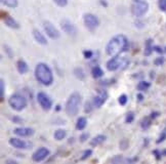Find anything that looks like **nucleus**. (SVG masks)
Listing matches in <instances>:
<instances>
[{"label": "nucleus", "instance_id": "f257e3e1", "mask_svg": "<svg viewBox=\"0 0 166 164\" xmlns=\"http://www.w3.org/2000/svg\"><path fill=\"white\" fill-rule=\"evenodd\" d=\"M127 49H128V39L126 38V36L122 35V34L113 37L109 41L107 46H106L107 54L110 56H119V54L126 51Z\"/></svg>", "mask_w": 166, "mask_h": 164}, {"label": "nucleus", "instance_id": "f03ea898", "mask_svg": "<svg viewBox=\"0 0 166 164\" xmlns=\"http://www.w3.org/2000/svg\"><path fill=\"white\" fill-rule=\"evenodd\" d=\"M35 77L41 84L48 86L54 82V75L50 68L44 63H39L35 68Z\"/></svg>", "mask_w": 166, "mask_h": 164}, {"label": "nucleus", "instance_id": "7ed1b4c3", "mask_svg": "<svg viewBox=\"0 0 166 164\" xmlns=\"http://www.w3.org/2000/svg\"><path fill=\"white\" fill-rule=\"evenodd\" d=\"M81 102V95L79 92H73L66 102V113L69 116H76L78 114Z\"/></svg>", "mask_w": 166, "mask_h": 164}, {"label": "nucleus", "instance_id": "20e7f679", "mask_svg": "<svg viewBox=\"0 0 166 164\" xmlns=\"http://www.w3.org/2000/svg\"><path fill=\"white\" fill-rule=\"evenodd\" d=\"M8 104L13 110L20 112V111L24 110L27 107L28 102H27V100H26V97L24 95H20V93H15V95H13L9 97Z\"/></svg>", "mask_w": 166, "mask_h": 164}, {"label": "nucleus", "instance_id": "39448f33", "mask_svg": "<svg viewBox=\"0 0 166 164\" xmlns=\"http://www.w3.org/2000/svg\"><path fill=\"white\" fill-rule=\"evenodd\" d=\"M129 61L125 58H120V56H112V59L109 60L107 63V69L109 71H116L118 69H124L126 66H128Z\"/></svg>", "mask_w": 166, "mask_h": 164}, {"label": "nucleus", "instance_id": "423d86ee", "mask_svg": "<svg viewBox=\"0 0 166 164\" xmlns=\"http://www.w3.org/2000/svg\"><path fill=\"white\" fill-rule=\"evenodd\" d=\"M149 9V3L145 0H138L136 1V3L131 7V13L136 17H142L148 11Z\"/></svg>", "mask_w": 166, "mask_h": 164}, {"label": "nucleus", "instance_id": "0eeeda50", "mask_svg": "<svg viewBox=\"0 0 166 164\" xmlns=\"http://www.w3.org/2000/svg\"><path fill=\"white\" fill-rule=\"evenodd\" d=\"M37 101H38L40 107L45 111H49L52 107V101L46 95L45 92L40 91L37 93Z\"/></svg>", "mask_w": 166, "mask_h": 164}, {"label": "nucleus", "instance_id": "6e6552de", "mask_svg": "<svg viewBox=\"0 0 166 164\" xmlns=\"http://www.w3.org/2000/svg\"><path fill=\"white\" fill-rule=\"evenodd\" d=\"M83 20H84L85 27L91 31L97 29L99 27V25H100V20L97 19V17H95L92 13H86V15H84Z\"/></svg>", "mask_w": 166, "mask_h": 164}, {"label": "nucleus", "instance_id": "1a4fd4ad", "mask_svg": "<svg viewBox=\"0 0 166 164\" xmlns=\"http://www.w3.org/2000/svg\"><path fill=\"white\" fill-rule=\"evenodd\" d=\"M43 29L46 32V34H47L51 39H59L60 36H61L59 30H58L50 22H48V20L43 22Z\"/></svg>", "mask_w": 166, "mask_h": 164}, {"label": "nucleus", "instance_id": "9d476101", "mask_svg": "<svg viewBox=\"0 0 166 164\" xmlns=\"http://www.w3.org/2000/svg\"><path fill=\"white\" fill-rule=\"evenodd\" d=\"M61 27L63 29L65 33H67L70 36H75L77 34V28L75 27V25L72 23L71 20L64 19V20L61 22Z\"/></svg>", "mask_w": 166, "mask_h": 164}, {"label": "nucleus", "instance_id": "9b49d317", "mask_svg": "<svg viewBox=\"0 0 166 164\" xmlns=\"http://www.w3.org/2000/svg\"><path fill=\"white\" fill-rule=\"evenodd\" d=\"M49 155V150L47 148H39L38 150H36L34 152L33 156H32V160L34 162H42L43 160H45Z\"/></svg>", "mask_w": 166, "mask_h": 164}, {"label": "nucleus", "instance_id": "f8f14e48", "mask_svg": "<svg viewBox=\"0 0 166 164\" xmlns=\"http://www.w3.org/2000/svg\"><path fill=\"white\" fill-rule=\"evenodd\" d=\"M107 99H108L107 91L102 90V91H100L99 95H95V97H93V106H95V108H101L106 102Z\"/></svg>", "mask_w": 166, "mask_h": 164}, {"label": "nucleus", "instance_id": "ddd939ff", "mask_svg": "<svg viewBox=\"0 0 166 164\" xmlns=\"http://www.w3.org/2000/svg\"><path fill=\"white\" fill-rule=\"evenodd\" d=\"M13 132H15V134L21 136V138H28V136L34 134V129L30 127H19L15 128Z\"/></svg>", "mask_w": 166, "mask_h": 164}, {"label": "nucleus", "instance_id": "4468645a", "mask_svg": "<svg viewBox=\"0 0 166 164\" xmlns=\"http://www.w3.org/2000/svg\"><path fill=\"white\" fill-rule=\"evenodd\" d=\"M9 145L13 146L15 149H20V150H25V149H28L29 145L28 143H26L24 140H21L18 138H13L9 140Z\"/></svg>", "mask_w": 166, "mask_h": 164}, {"label": "nucleus", "instance_id": "2eb2a0df", "mask_svg": "<svg viewBox=\"0 0 166 164\" xmlns=\"http://www.w3.org/2000/svg\"><path fill=\"white\" fill-rule=\"evenodd\" d=\"M33 36H34V38H35V40L37 41L39 44H42V45H46V44H47V40H46V38L44 37V35L41 33L40 31L37 30V29H34L33 30Z\"/></svg>", "mask_w": 166, "mask_h": 164}, {"label": "nucleus", "instance_id": "dca6fc26", "mask_svg": "<svg viewBox=\"0 0 166 164\" xmlns=\"http://www.w3.org/2000/svg\"><path fill=\"white\" fill-rule=\"evenodd\" d=\"M4 24L7 26V27H9V28H13V29H19L20 28V25L18 24V22L13 20V19L11 18V17H9V15L5 17Z\"/></svg>", "mask_w": 166, "mask_h": 164}, {"label": "nucleus", "instance_id": "f3484780", "mask_svg": "<svg viewBox=\"0 0 166 164\" xmlns=\"http://www.w3.org/2000/svg\"><path fill=\"white\" fill-rule=\"evenodd\" d=\"M105 141H106V136H104V134H99V136H97L95 138H93L91 141H90V146L97 147V146H99V145H101V144H103Z\"/></svg>", "mask_w": 166, "mask_h": 164}, {"label": "nucleus", "instance_id": "a211bd4d", "mask_svg": "<svg viewBox=\"0 0 166 164\" xmlns=\"http://www.w3.org/2000/svg\"><path fill=\"white\" fill-rule=\"evenodd\" d=\"M17 67H18V71L20 74H25V73H27V72L29 71L28 65H27V63H26L25 61H23V60H20V61L18 62Z\"/></svg>", "mask_w": 166, "mask_h": 164}, {"label": "nucleus", "instance_id": "6ab92c4d", "mask_svg": "<svg viewBox=\"0 0 166 164\" xmlns=\"http://www.w3.org/2000/svg\"><path fill=\"white\" fill-rule=\"evenodd\" d=\"M87 125V120L85 117H79L76 123V128L78 130H83Z\"/></svg>", "mask_w": 166, "mask_h": 164}, {"label": "nucleus", "instance_id": "aec40b11", "mask_svg": "<svg viewBox=\"0 0 166 164\" xmlns=\"http://www.w3.org/2000/svg\"><path fill=\"white\" fill-rule=\"evenodd\" d=\"M91 74L95 78H101V77L104 75V71H103L102 68H101L100 66H95L92 68Z\"/></svg>", "mask_w": 166, "mask_h": 164}, {"label": "nucleus", "instance_id": "412c9836", "mask_svg": "<svg viewBox=\"0 0 166 164\" xmlns=\"http://www.w3.org/2000/svg\"><path fill=\"white\" fill-rule=\"evenodd\" d=\"M67 136V131L64 130V129H58V130L54 132V136L56 141H62L63 138H65Z\"/></svg>", "mask_w": 166, "mask_h": 164}, {"label": "nucleus", "instance_id": "4be33fe9", "mask_svg": "<svg viewBox=\"0 0 166 164\" xmlns=\"http://www.w3.org/2000/svg\"><path fill=\"white\" fill-rule=\"evenodd\" d=\"M1 3L4 4L5 6H7V7L15 8L17 6H18L19 1L18 0H1Z\"/></svg>", "mask_w": 166, "mask_h": 164}, {"label": "nucleus", "instance_id": "5701e85b", "mask_svg": "<svg viewBox=\"0 0 166 164\" xmlns=\"http://www.w3.org/2000/svg\"><path fill=\"white\" fill-rule=\"evenodd\" d=\"M153 46H152V39H149L147 40L146 42V47H145V51H144V54L146 56H149L150 54H152V51H153Z\"/></svg>", "mask_w": 166, "mask_h": 164}, {"label": "nucleus", "instance_id": "b1692460", "mask_svg": "<svg viewBox=\"0 0 166 164\" xmlns=\"http://www.w3.org/2000/svg\"><path fill=\"white\" fill-rule=\"evenodd\" d=\"M150 86H151V84L149 83V82L147 81H141L138 82V90H140V91H146V90H148L149 88H150Z\"/></svg>", "mask_w": 166, "mask_h": 164}, {"label": "nucleus", "instance_id": "393cba45", "mask_svg": "<svg viewBox=\"0 0 166 164\" xmlns=\"http://www.w3.org/2000/svg\"><path fill=\"white\" fill-rule=\"evenodd\" d=\"M75 73V76L77 77V78H79V79H84L85 78V72L84 70L82 69V68H76L74 71Z\"/></svg>", "mask_w": 166, "mask_h": 164}, {"label": "nucleus", "instance_id": "a878e982", "mask_svg": "<svg viewBox=\"0 0 166 164\" xmlns=\"http://www.w3.org/2000/svg\"><path fill=\"white\" fill-rule=\"evenodd\" d=\"M128 146H129V142H128V140H126V138H123L122 141L119 143V147H120L121 150H126V149L128 148Z\"/></svg>", "mask_w": 166, "mask_h": 164}, {"label": "nucleus", "instance_id": "bb28decb", "mask_svg": "<svg viewBox=\"0 0 166 164\" xmlns=\"http://www.w3.org/2000/svg\"><path fill=\"white\" fill-rule=\"evenodd\" d=\"M150 126H151V120H150L149 118H145V119L142 121V128H143V129H148Z\"/></svg>", "mask_w": 166, "mask_h": 164}, {"label": "nucleus", "instance_id": "cd10ccee", "mask_svg": "<svg viewBox=\"0 0 166 164\" xmlns=\"http://www.w3.org/2000/svg\"><path fill=\"white\" fill-rule=\"evenodd\" d=\"M4 91H5V82L1 78V80H0V97H1V100L4 97Z\"/></svg>", "mask_w": 166, "mask_h": 164}, {"label": "nucleus", "instance_id": "c85d7f7f", "mask_svg": "<svg viewBox=\"0 0 166 164\" xmlns=\"http://www.w3.org/2000/svg\"><path fill=\"white\" fill-rule=\"evenodd\" d=\"M128 101V97L126 95H122L119 97V99H118V102H119V104H120L121 106H125L126 102H127Z\"/></svg>", "mask_w": 166, "mask_h": 164}, {"label": "nucleus", "instance_id": "c756f323", "mask_svg": "<svg viewBox=\"0 0 166 164\" xmlns=\"http://www.w3.org/2000/svg\"><path fill=\"white\" fill-rule=\"evenodd\" d=\"M92 155V150H90V149H88V150H85L84 152H83V154H82L81 158H80V160H85V159H87L88 157H90Z\"/></svg>", "mask_w": 166, "mask_h": 164}, {"label": "nucleus", "instance_id": "7c9ffc66", "mask_svg": "<svg viewBox=\"0 0 166 164\" xmlns=\"http://www.w3.org/2000/svg\"><path fill=\"white\" fill-rule=\"evenodd\" d=\"M166 140V127L164 128L163 130H162L161 134H160V136H159V138L157 140V144H160L162 143V142H164Z\"/></svg>", "mask_w": 166, "mask_h": 164}, {"label": "nucleus", "instance_id": "2f4dec72", "mask_svg": "<svg viewBox=\"0 0 166 164\" xmlns=\"http://www.w3.org/2000/svg\"><path fill=\"white\" fill-rule=\"evenodd\" d=\"M134 120V114L132 112L128 113L127 115H126V118H125V122L126 123H131L132 121Z\"/></svg>", "mask_w": 166, "mask_h": 164}, {"label": "nucleus", "instance_id": "473e14b6", "mask_svg": "<svg viewBox=\"0 0 166 164\" xmlns=\"http://www.w3.org/2000/svg\"><path fill=\"white\" fill-rule=\"evenodd\" d=\"M54 1L61 7H65L68 4V0H54Z\"/></svg>", "mask_w": 166, "mask_h": 164}, {"label": "nucleus", "instance_id": "72a5a7b5", "mask_svg": "<svg viewBox=\"0 0 166 164\" xmlns=\"http://www.w3.org/2000/svg\"><path fill=\"white\" fill-rule=\"evenodd\" d=\"M158 5H159V8L161 10H166V0H159L158 2Z\"/></svg>", "mask_w": 166, "mask_h": 164}, {"label": "nucleus", "instance_id": "f704fd0d", "mask_svg": "<svg viewBox=\"0 0 166 164\" xmlns=\"http://www.w3.org/2000/svg\"><path fill=\"white\" fill-rule=\"evenodd\" d=\"M83 54H84L85 59H91L92 56H93V52L91 50H84L83 51Z\"/></svg>", "mask_w": 166, "mask_h": 164}, {"label": "nucleus", "instance_id": "c9c22d12", "mask_svg": "<svg viewBox=\"0 0 166 164\" xmlns=\"http://www.w3.org/2000/svg\"><path fill=\"white\" fill-rule=\"evenodd\" d=\"M154 63H155L156 66H161V65H163V63H164V59L163 58H157Z\"/></svg>", "mask_w": 166, "mask_h": 164}, {"label": "nucleus", "instance_id": "e433bc0d", "mask_svg": "<svg viewBox=\"0 0 166 164\" xmlns=\"http://www.w3.org/2000/svg\"><path fill=\"white\" fill-rule=\"evenodd\" d=\"M88 136H89V134L88 133H83L81 136H80V141L81 142H85L88 138Z\"/></svg>", "mask_w": 166, "mask_h": 164}, {"label": "nucleus", "instance_id": "4c0bfd02", "mask_svg": "<svg viewBox=\"0 0 166 164\" xmlns=\"http://www.w3.org/2000/svg\"><path fill=\"white\" fill-rule=\"evenodd\" d=\"M13 123H21L22 121H23V119L18 117V116H15V117L13 118Z\"/></svg>", "mask_w": 166, "mask_h": 164}, {"label": "nucleus", "instance_id": "58836bf2", "mask_svg": "<svg viewBox=\"0 0 166 164\" xmlns=\"http://www.w3.org/2000/svg\"><path fill=\"white\" fill-rule=\"evenodd\" d=\"M154 154L156 155L157 159H160V156H161V155H162V154H161V153H159V152L157 151V150H156V151H154Z\"/></svg>", "mask_w": 166, "mask_h": 164}, {"label": "nucleus", "instance_id": "ea45409f", "mask_svg": "<svg viewBox=\"0 0 166 164\" xmlns=\"http://www.w3.org/2000/svg\"><path fill=\"white\" fill-rule=\"evenodd\" d=\"M153 48L155 49V50H156L157 52H163V50H162V49L160 48L159 46H155V47H153Z\"/></svg>", "mask_w": 166, "mask_h": 164}, {"label": "nucleus", "instance_id": "a19ab883", "mask_svg": "<svg viewBox=\"0 0 166 164\" xmlns=\"http://www.w3.org/2000/svg\"><path fill=\"white\" fill-rule=\"evenodd\" d=\"M138 100L140 101V102H142V101L144 100V97H143V95H141V93H140V95H138Z\"/></svg>", "mask_w": 166, "mask_h": 164}, {"label": "nucleus", "instance_id": "79ce46f5", "mask_svg": "<svg viewBox=\"0 0 166 164\" xmlns=\"http://www.w3.org/2000/svg\"><path fill=\"white\" fill-rule=\"evenodd\" d=\"M158 114H159V113H152L151 118H155V117H157V116H158Z\"/></svg>", "mask_w": 166, "mask_h": 164}, {"label": "nucleus", "instance_id": "37998d69", "mask_svg": "<svg viewBox=\"0 0 166 164\" xmlns=\"http://www.w3.org/2000/svg\"><path fill=\"white\" fill-rule=\"evenodd\" d=\"M162 156H166V150H164V151L163 152H162Z\"/></svg>", "mask_w": 166, "mask_h": 164}, {"label": "nucleus", "instance_id": "c03bdc74", "mask_svg": "<svg viewBox=\"0 0 166 164\" xmlns=\"http://www.w3.org/2000/svg\"><path fill=\"white\" fill-rule=\"evenodd\" d=\"M134 1H138V0H134Z\"/></svg>", "mask_w": 166, "mask_h": 164}]
</instances>
